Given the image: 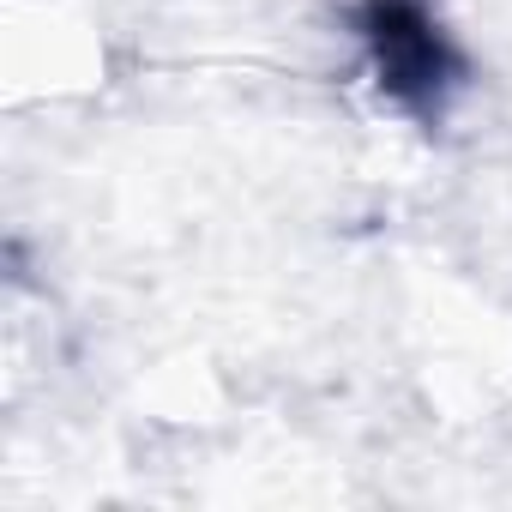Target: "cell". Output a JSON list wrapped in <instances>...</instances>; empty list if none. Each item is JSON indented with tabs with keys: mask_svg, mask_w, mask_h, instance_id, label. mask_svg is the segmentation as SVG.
<instances>
[{
	"mask_svg": "<svg viewBox=\"0 0 512 512\" xmlns=\"http://www.w3.org/2000/svg\"><path fill=\"white\" fill-rule=\"evenodd\" d=\"M368 49H374V67L380 79L392 85V97H440L452 61H446V43L434 37V25L422 19V7L410 0H380L368 13Z\"/></svg>",
	"mask_w": 512,
	"mask_h": 512,
	"instance_id": "obj_1",
	"label": "cell"
}]
</instances>
